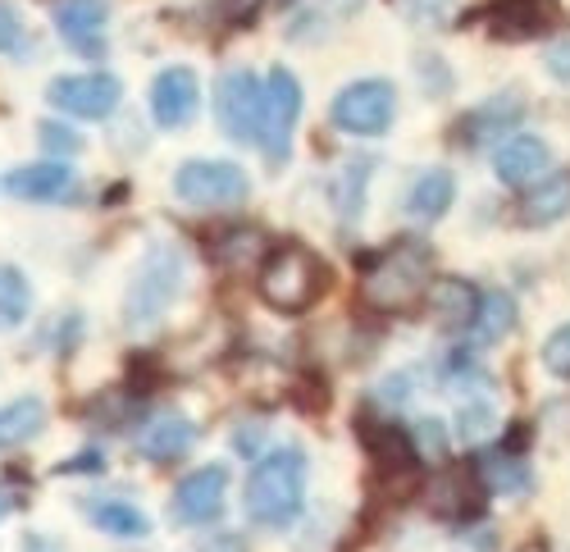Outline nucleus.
Here are the masks:
<instances>
[{"label": "nucleus", "instance_id": "obj_1", "mask_svg": "<svg viewBox=\"0 0 570 552\" xmlns=\"http://www.w3.org/2000/svg\"><path fill=\"white\" fill-rule=\"evenodd\" d=\"M302 497H306V456H302V447H274L252 466L243 507L256 525L283 530L302 512Z\"/></svg>", "mask_w": 570, "mask_h": 552}, {"label": "nucleus", "instance_id": "obj_2", "mask_svg": "<svg viewBox=\"0 0 570 552\" xmlns=\"http://www.w3.org/2000/svg\"><path fill=\"white\" fill-rule=\"evenodd\" d=\"M183 279H187V256L178 247H169V243L147 247V256L137 260L132 284L124 293V325L132 334L156 329L165 310L174 306V297L183 293Z\"/></svg>", "mask_w": 570, "mask_h": 552}, {"label": "nucleus", "instance_id": "obj_3", "mask_svg": "<svg viewBox=\"0 0 570 552\" xmlns=\"http://www.w3.org/2000/svg\"><path fill=\"white\" fill-rule=\"evenodd\" d=\"M324 284H328V265L302 243L274 247L265 256V265H261V279H256L261 297L274 310H306L324 293Z\"/></svg>", "mask_w": 570, "mask_h": 552}, {"label": "nucleus", "instance_id": "obj_4", "mask_svg": "<svg viewBox=\"0 0 570 552\" xmlns=\"http://www.w3.org/2000/svg\"><path fill=\"white\" fill-rule=\"evenodd\" d=\"M420 297H430V256L420 247L384 252L361 279V302L370 310H411Z\"/></svg>", "mask_w": 570, "mask_h": 552}, {"label": "nucleus", "instance_id": "obj_5", "mask_svg": "<svg viewBox=\"0 0 570 552\" xmlns=\"http://www.w3.org/2000/svg\"><path fill=\"white\" fill-rule=\"evenodd\" d=\"M252 193L247 174L233 160H187L174 174V197L197 210H233Z\"/></svg>", "mask_w": 570, "mask_h": 552}, {"label": "nucleus", "instance_id": "obj_6", "mask_svg": "<svg viewBox=\"0 0 570 552\" xmlns=\"http://www.w3.org/2000/svg\"><path fill=\"white\" fill-rule=\"evenodd\" d=\"M397 115V91L384 78H361L347 82L334 97V128L352 132V137H379Z\"/></svg>", "mask_w": 570, "mask_h": 552}, {"label": "nucleus", "instance_id": "obj_7", "mask_svg": "<svg viewBox=\"0 0 570 552\" xmlns=\"http://www.w3.org/2000/svg\"><path fill=\"white\" fill-rule=\"evenodd\" d=\"M261 110H265V87L252 69H228L215 82V119L233 142H256L261 137Z\"/></svg>", "mask_w": 570, "mask_h": 552}, {"label": "nucleus", "instance_id": "obj_8", "mask_svg": "<svg viewBox=\"0 0 570 552\" xmlns=\"http://www.w3.org/2000/svg\"><path fill=\"white\" fill-rule=\"evenodd\" d=\"M297 115H302V82L278 65L265 78V110H261V137H256L261 151L269 156V165H278L283 156H288Z\"/></svg>", "mask_w": 570, "mask_h": 552}, {"label": "nucleus", "instance_id": "obj_9", "mask_svg": "<svg viewBox=\"0 0 570 552\" xmlns=\"http://www.w3.org/2000/svg\"><path fill=\"white\" fill-rule=\"evenodd\" d=\"M119 78L110 73H69L46 87V101L73 119H106L119 106Z\"/></svg>", "mask_w": 570, "mask_h": 552}, {"label": "nucleus", "instance_id": "obj_10", "mask_svg": "<svg viewBox=\"0 0 570 552\" xmlns=\"http://www.w3.org/2000/svg\"><path fill=\"white\" fill-rule=\"evenodd\" d=\"M197 101H202V87H197V73L187 65H169L156 73L151 82V115L160 128H183L187 119L197 115Z\"/></svg>", "mask_w": 570, "mask_h": 552}, {"label": "nucleus", "instance_id": "obj_11", "mask_svg": "<svg viewBox=\"0 0 570 552\" xmlns=\"http://www.w3.org/2000/svg\"><path fill=\"white\" fill-rule=\"evenodd\" d=\"M224 489H228V471L224 466H202L193 475H183L178 493H174V521H183V525L215 521L219 507H224Z\"/></svg>", "mask_w": 570, "mask_h": 552}, {"label": "nucleus", "instance_id": "obj_12", "mask_svg": "<svg viewBox=\"0 0 570 552\" xmlns=\"http://www.w3.org/2000/svg\"><path fill=\"white\" fill-rule=\"evenodd\" d=\"M106 0H60L56 6V28L65 37L69 51L87 56V60H97L101 56V46H106Z\"/></svg>", "mask_w": 570, "mask_h": 552}, {"label": "nucleus", "instance_id": "obj_13", "mask_svg": "<svg viewBox=\"0 0 570 552\" xmlns=\"http://www.w3.org/2000/svg\"><path fill=\"white\" fill-rule=\"evenodd\" d=\"M480 489H484V475H474L470 466H448L430 484V512L443 521H465L470 512H480V502H484Z\"/></svg>", "mask_w": 570, "mask_h": 552}, {"label": "nucleus", "instance_id": "obj_14", "mask_svg": "<svg viewBox=\"0 0 570 552\" xmlns=\"http://www.w3.org/2000/svg\"><path fill=\"white\" fill-rule=\"evenodd\" d=\"M548 165H552L548 142H543V137H530V132L507 137V142L498 147V156H493V174L502 183H511V188H525V183L543 178Z\"/></svg>", "mask_w": 570, "mask_h": 552}, {"label": "nucleus", "instance_id": "obj_15", "mask_svg": "<svg viewBox=\"0 0 570 552\" xmlns=\"http://www.w3.org/2000/svg\"><path fill=\"white\" fill-rule=\"evenodd\" d=\"M193 443H197V425L178 416V411H160V416H151L137 434V452L147 456V462H174V456H183Z\"/></svg>", "mask_w": 570, "mask_h": 552}, {"label": "nucleus", "instance_id": "obj_16", "mask_svg": "<svg viewBox=\"0 0 570 552\" xmlns=\"http://www.w3.org/2000/svg\"><path fill=\"white\" fill-rule=\"evenodd\" d=\"M520 115H525V101L511 97V91H502V97H489L484 106H474L465 119H461V137L474 147V142H489V137H502L507 128L520 124Z\"/></svg>", "mask_w": 570, "mask_h": 552}, {"label": "nucleus", "instance_id": "obj_17", "mask_svg": "<svg viewBox=\"0 0 570 552\" xmlns=\"http://www.w3.org/2000/svg\"><path fill=\"white\" fill-rule=\"evenodd\" d=\"M6 188L19 201H60L65 193H73V169L69 165H23L10 174Z\"/></svg>", "mask_w": 570, "mask_h": 552}, {"label": "nucleus", "instance_id": "obj_18", "mask_svg": "<svg viewBox=\"0 0 570 552\" xmlns=\"http://www.w3.org/2000/svg\"><path fill=\"white\" fill-rule=\"evenodd\" d=\"M452 197H456V178L448 169H424L406 193V215L420 219V224H434V219L448 215Z\"/></svg>", "mask_w": 570, "mask_h": 552}, {"label": "nucleus", "instance_id": "obj_19", "mask_svg": "<svg viewBox=\"0 0 570 552\" xmlns=\"http://www.w3.org/2000/svg\"><path fill=\"white\" fill-rule=\"evenodd\" d=\"M430 306L439 310V325L443 329H470L474 310H480V297L465 279H434L430 284Z\"/></svg>", "mask_w": 570, "mask_h": 552}, {"label": "nucleus", "instance_id": "obj_20", "mask_svg": "<svg viewBox=\"0 0 570 552\" xmlns=\"http://www.w3.org/2000/svg\"><path fill=\"white\" fill-rule=\"evenodd\" d=\"M87 516L97 530L115 534V539H141V534H151V521L141 516L132 502H119V497H101V502H87Z\"/></svg>", "mask_w": 570, "mask_h": 552}, {"label": "nucleus", "instance_id": "obj_21", "mask_svg": "<svg viewBox=\"0 0 570 552\" xmlns=\"http://www.w3.org/2000/svg\"><path fill=\"white\" fill-rule=\"evenodd\" d=\"M46 425V402L41 397H14L0 406V447H19Z\"/></svg>", "mask_w": 570, "mask_h": 552}, {"label": "nucleus", "instance_id": "obj_22", "mask_svg": "<svg viewBox=\"0 0 570 552\" xmlns=\"http://www.w3.org/2000/svg\"><path fill=\"white\" fill-rule=\"evenodd\" d=\"M566 210H570V174H548L539 188L525 197V206H520L525 224H552Z\"/></svg>", "mask_w": 570, "mask_h": 552}, {"label": "nucleus", "instance_id": "obj_23", "mask_svg": "<svg viewBox=\"0 0 570 552\" xmlns=\"http://www.w3.org/2000/svg\"><path fill=\"white\" fill-rule=\"evenodd\" d=\"M511 325H515V306H511V297L489 293V297L480 302V310H474V319H470V343L489 347V343L507 338V334H511Z\"/></svg>", "mask_w": 570, "mask_h": 552}, {"label": "nucleus", "instance_id": "obj_24", "mask_svg": "<svg viewBox=\"0 0 570 552\" xmlns=\"http://www.w3.org/2000/svg\"><path fill=\"white\" fill-rule=\"evenodd\" d=\"M548 10H552V0H507V10H502V23H493V37H534V32H543L552 19H548Z\"/></svg>", "mask_w": 570, "mask_h": 552}, {"label": "nucleus", "instance_id": "obj_25", "mask_svg": "<svg viewBox=\"0 0 570 552\" xmlns=\"http://www.w3.org/2000/svg\"><path fill=\"white\" fill-rule=\"evenodd\" d=\"M480 475H484V484H489L493 493H511V497L530 493V484H534L530 466L520 462V456H507V452H489L484 466H480Z\"/></svg>", "mask_w": 570, "mask_h": 552}, {"label": "nucleus", "instance_id": "obj_26", "mask_svg": "<svg viewBox=\"0 0 570 552\" xmlns=\"http://www.w3.org/2000/svg\"><path fill=\"white\" fill-rule=\"evenodd\" d=\"M28 306H32V288L28 279L14 269V265H0V334L23 325L28 319Z\"/></svg>", "mask_w": 570, "mask_h": 552}, {"label": "nucleus", "instance_id": "obj_27", "mask_svg": "<svg viewBox=\"0 0 570 552\" xmlns=\"http://www.w3.org/2000/svg\"><path fill=\"white\" fill-rule=\"evenodd\" d=\"M493 430H498V411H493V402L474 397V402H465V406L456 411V434H461L465 443H484Z\"/></svg>", "mask_w": 570, "mask_h": 552}, {"label": "nucleus", "instance_id": "obj_28", "mask_svg": "<svg viewBox=\"0 0 570 552\" xmlns=\"http://www.w3.org/2000/svg\"><path fill=\"white\" fill-rule=\"evenodd\" d=\"M370 165L374 160H347V169H343V188H338V206H343V215H356V206H361V193H365V174H370Z\"/></svg>", "mask_w": 570, "mask_h": 552}, {"label": "nucleus", "instance_id": "obj_29", "mask_svg": "<svg viewBox=\"0 0 570 552\" xmlns=\"http://www.w3.org/2000/svg\"><path fill=\"white\" fill-rule=\"evenodd\" d=\"M543 365H548L552 375L570 379V325H561V329L543 343Z\"/></svg>", "mask_w": 570, "mask_h": 552}, {"label": "nucleus", "instance_id": "obj_30", "mask_svg": "<svg viewBox=\"0 0 570 552\" xmlns=\"http://www.w3.org/2000/svg\"><path fill=\"white\" fill-rule=\"evenodd\" d=\"M41 147L51 156H73V151H82V137L65 124H41Z\"/></svg>", "mask_w": 570, "mask_h": 552}, {"label": "nucleus", "instance_id": "obj_31", "mask_svg": "<svg viewBox=\"0 0 570 552\" xmlns=\"http://www.w3.org/2000/svg\"><path fill=\"white\" fill-rule=\"evenodd\" d=\"M0 51H23V19L0 0Z\"/></svg>", "mask_w": 570, "mask_h": 552}, {"label": "nucleus", "instance_id": "obj_32", "mask_svg": "<svg viewBox=\"0 0 570 552\" xmlns=\"http://www.w3.org/2000/svg\"><path fill=\"white\" fill-rule=\"evenodd\" d=\"M548 73L552 78H561V82H570V37H561V41H552L548 46Z\"/></svg>", "mask_w": 570, "mask_h": 552}, {"label": "nucleus", "instance_id": "obj_33", "mask_svg": "<svg viewBox=\"0 0 570 552\" xmlns=\"http://www.w3.org/2000/svg\"><path fill=\"white\" fill-rule=\"evenodd\" d=\"M261 6L265 0H219V10H224L228 23H252L261 14Z\"/></svg>", "mask_w": 570, "mask_h": 552}, {"label": "nucleus", "instance_id": "obj_34", "mask_svg": "<svg viewBox=\"0 0 570 552\" xmlns=\"http://www.w3.org/2000/svg\"><path fill=\"white\" fill-rule=\"evenodd\" d=\"M420 438H424V447H434V452H443V425L439 421H420Z\"/></svg>", "mask_w": 570, "mask_h": 552}, {"label": "nucleus", "instance_id": "obj_35", "mask_svg": "<svg viewBox=\"0 0 570 552\" xmlns=\"http://www.w3.org/2000/svg\"><path fill=\"white\" fill-rule=\"evenodd\" d=\"M23 552H65L56 539H46V534H32L28 543H23Z\"/></svg>", "mask_w": 570, "mask_h": 552}, {"label": "nucleus", "instance_id": "obj_36", "mask_svg": "<svg viewBox=\"0 0 570 552\" xmlns=\"http://www.w3.org/2000/svg\"><path fill=\"white\" fill-rule=\"evenodd\" d=\"M10 512H14V493H10L6 484H0V521H6Z\"/></svg>", "mask_w": 570, "mask_h": 552}]
</instances>
